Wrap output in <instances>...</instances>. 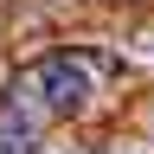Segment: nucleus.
Masks as SVG:
<instances>
[{
	"instance_id": "obj_1",
	"label": "nucleus",
	"mask_w": 154,
	"mask_h": 154,
	"mask_svg": "<svg viewBox=\"0 0 154 154\" xmlns=\"http://www.w3.org/2000/svg\"><path fill=\"white\" fill-rule=\"evenodd\" d=\"M32 96L51 116H77V109H90V96H96V71L84 58H45L38 77H32Z\"/></svg>"
},
{
	"instance_id": "obj_2",
	"label": "nucleus",
	"mask_w": 154,
	"mask_h": 154,
	"mask_svg": "<svg viewBox=\"0 0 154 154\" xmlns=\"http://www.w3.org/2000/svg\"><path fill=\"white\" fill-rule=\"evenodd\" d=\"M0 154H38V122H32V109H19V103L0 109Z\"/></svg>"
},
{
	"instance_id": "obj_3",
	"label": "nucleus",
	"mask_w": 154,
	"mask_h": 154,
	"mask_svg": "<svg viewBox=\"0 0 154 154\" xmlns=\"http://www.w3.org/2000/svg\"><path fill=\"white\" fill-rule=\"evenodd\" d=\"M148 128H154V116H148Z\"/></svg>"
}]
</instances>
